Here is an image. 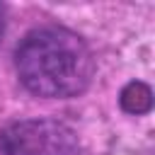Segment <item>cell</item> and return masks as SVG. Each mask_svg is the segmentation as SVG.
Listing matches in <instances>:
<instances>
[{"label": "cell", "mask_w": 155, "mask_h": 155, "mask_svg": "<svg viewBox=\"0 0 155 155\" xmlns=\"http://www.w3.org/2000/svg\"><path fill=\"white\" fill-rule=\"evenodd\" d=\"M22 85L51 99L82 94L94 78V58L82 36L65 27H39L29 31L15 53Z\"/></svg>", "instance_id": "cell-1"}, {"label": "cell", "mask_w": 155, "mask_h": 155, "mask_svg": "<svg viewBox=\"0 0 155 155\" xmlns=\"http://www.w3.org/2000/svg\"><path fill=\"white\" fill-rule=\"evenodd\" d=\"M7 155H80L78 133L53 119H24L2 131Z\"/></svg>", "instance_id": "cell-2"}, {"label": "cell", "mask_w": 155, "mask_h": 155, "mask_svg": "<svg viewBox=\"0 0 155 155\" xmlns=\"http://www.w3.org/2000/svg\"><path fill=\"white\" fill-rule=\"evenodd\" d=\"M119 102H121V109H124L126 114H133V116L148 114L150 107H153V92H150V87H148L145 82L133 80V82H128V85L121 90Z\"/></svg>", "instance_id": "cell-3"}, {"label": "cell", "mask_w": 155, "mask_h": 155, "mask_svg": "<svg viewBox=\"0 0 155 155\" xmlns=\"http://www.w3.org/2000/svg\"><path fill=\"white\" fill-rule=\"evenodd\" d=\"M2 27H5V15H2V7H0V34H2Z\"/></svg>", "instance_id": "cell-4"}, {"label": "cell", "mask_w": 155, "mask_h": 155, "mask_svg": "<svg viewBox=\"0 0 155 155\" xmlns=\"http://www.w3.org/2000/svg\"><path fill=\"white\" fill-rule=\"evenodd\" d=\"M0 155H7L5 153V145H2V138H0Z\"/></svg>", "instance_id": "cell-5"}]
</instances>
